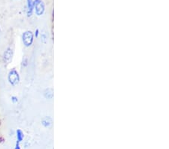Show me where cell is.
Wrapping results in <instances>:
<instances>
[{
	"instance_id": "6da1fadb",
	"label": "cell",
	"mask_w": 169,
	"mask_h": 149,
	"mask_svg": "<svg viewBox=\"0 0 169 149\" xmlns=\"http://www.w3.org/2000/svg\"><path fill=\"white\" fill-rule=\"evenodd\" d=\"M33 7H35V13L37 14V15H41L45 12V5L41 0H35L33 2Z\"/></svg>"
},
{
	"instance_id": "7a4b0ae2",
	"label": "cell",
	"mask_w": 169,
	"mask_h": 149,
	"mask_svg": "<svg viewBox=\"0 0 169 149\" xmlns=\"http://www.w3.org/2000/svg\"><path fill=\"white\" fill-rule=\"evenodd\" d=\"M8 81H9V82L12 85H17L19 83L20 77L18 72L16 70L13 69L9 72V75H8Z\"/></svg>"
},
{
	"instance_id": "3957f363",
	"label": "cell",
	"mask_w": 169,
	"mask_h": 149,
	"mask_svg": "<svg viewBox=\"0 0 169 149\" xmlns=\"http://www.w3.org/2000/svg\"><path fill=\"white\" fill-rule=\"evenodd\" d=\"M23 42L25 46L29 47L32 45L33 42V34L32 32L27 31L23 34Z\"/></svg>"
},
{
	"instance_id": "277c9868",
	"label": "cell",
	"mask_w": 169,
	"mask_h": 149,
	"mask_svg": "<svg viewBox=\"0 0 169 149\" xmlns=\"http://www.w3.org/2000/svg\"><path fill=\"white\" fill-rule=\"evenodd\" d=\"M12 55H13V53H12V50L10 48H7V50L5 51L4 53V60L5 61H6L7 63H9L12 58Z\"/></svg>"
},
{
	"instance_id": "5b68a950",
	"label": "cell",
	"mask_w": 169,
	"mask_h": 149,
	"mask_svg": "<svg viewBox=\"0 0 169 149\" xmlns=\"http://www.w3.org/2000/svg\"><path fill=\"white\" fill-rule=\"evenodd\" d=\"M33 2L32 0H27V14L29 16H31L33 12Z\"/></svg>"
},
{
	"instance_id": "8992f818",
	"label": "cell",
	"mask_w": 169,
	"mask_h": 149,
	"mask_svg": "<svg viewBox=\"0 0 169 149\" xmlns=\"http://www.w3.org/2000/svg\"><path fill=\"white\" fill-rule=\"evenodd\" d=\"M17 137H18V142H19V143L22 141V140L24 139V133H23V132L20 130H18V131H17Z\"/></svg>"
},
{
	"instance_id": "52a82bcc",
	"label": "cell",
	"mask_w": 169,
	"mask_h": 149,
	"mask_svg": "<svg viewBox=\"0 0 169 149\" xmlns=\"http://www.w3.org/2000/svg\"><path fill=\"white\" fill-rule=\"evenodd\" d=\"M42 124L45 127H47L51 124V119L50 118H45L43 119Z\"/></svg>"
},
{
	"instance_id": "ba28073f",
	"label": "cell",
	"mask_w": 169,
	"mask_h": 149,
	"mask_svg": "<svg viewBox=\"0 0 169 149\" xmlns=\"http://www.w3.org/2000/svg\"><path fill=\"white\" fill-rule=\"evenodd\" d=\"M45 96L47 99H52L53 97V90L51 89H48L46 90L45 93Z\"/></svg>"
},
{
	"instance_id": "9c48e42d",
	"label": "cell",
	"mask_w": 169,
	"mask_h": 149,
	"mask_svg": "<svg viewBox=\"0 0 169 149\" xmlns=\"http://www.w3.org/2000/svg\"><path fill=\"white\" fill-rule=\"evenodd\" d=\"M12 101L14 102V103H16V102H18V99L16 98V97H12Z\"/></svg>"
},
{
	"instance_id": "30bf717a",
	"label": "cell",
	"mask_w": 169,
	"mask_h": 149,
	"mask_svg": "<svg viewBox=\"0 0 169 149\" xmlns=\"http://www.w3.org/2000/svg\"><path fill=\"white\" fill-rule=\"evenodd\" d=\"M15 149H20L19 142H17V144H16V148H15Z\"/></svg>"
}]
</instances>
